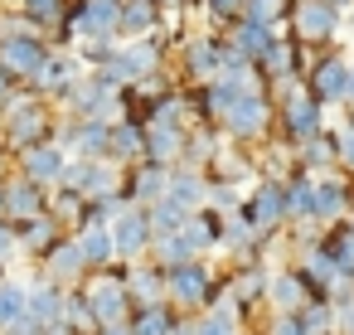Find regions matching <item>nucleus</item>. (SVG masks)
Listing matches in <instances>:
<instances>
[{"instance_id": "nucleus-1", "label": "nucleus", "mask_w": 354, "mask_h": 335, "mask_svg": "<svg viewBox=\"0 0 354 335\" xmlns=\"http://www.w3.org/2000/svg\"><path fill=\"white\" fill-rule=\"evenodd\" d=\"M0 136H6L10 151H25L35 141L54 136V117H49V98H39L35 88H10L0 98Z\"/></svg>"}, {"instance_id": "nucleus-2", "label": "nucleus", "mask_w": 354, "mask_h": 335, "mask_svg": "<svg viewBox=\"0 0 354 335\" xmlns=\"http://www.w3.org/2000/svg\"><path fill=\"white\" fill-rule=\"evenodd\" d=\"M44 54H49L44 30H35L30 20H0V73L10 83H30Z\"/></svg>"}, {"instance_id": "nucleus-3", "label": "nucleus", "mask_w": 354, "mask_h": 335, "mask_svg": "<svg viewBox=\"0 0 354 335\" xmlns=\"http://www.w3.org/2000/svg\"><path fill=\"white\" fill-rule=\"evenodd\" d=\"M15 161H20V175L35 180L39 190L59 185V180H64V165H68V156H64V146H59L54 136H49V141H35V146H25V151H15Z\"/></svg>"}, {"instance_id": "nucleus-4", "label": "nucleus", "mask_w": 354, "mask_h": 335, "mask_svg": "<svg viewBox=\"0 0 354 335\" xmlns=\"http://www.w3.org/2000/svg\"><path fill=\"white\" fill-rule=\"evenodd\" d=\"M78 78H83V73H78V59H73V54H59V49H49V54H44V64L35 69L30 88H35L39 98H64V93H68Z\"/></svg>"}, {"instance_id": "nucleus-5", "label": "nucleus", "mask_w": 354, "mask_h": 335, "mask_svg": "<svg viewBox=\"0 0 354 335\" xmlns=\"http://www.w3.org/2000/svg\"><path fill=\"white\" fill-rule=\"evenodd\" d=\"M0 194H6V219H10V224H25V219H39V214L49 209V199H44V190H39L35 180H25L20 170H15L10 180H0Z\"/></svg>"}, {"instance_id": "nucleus-6", "label": "nucleus", "mask_w": 354, "mask_h": 335, "mask_svg": "<svg viewBox=\"0 0 354 335\" xmlns=\"http://www.w3.org/2000/svg\"><path fill=\"white\" fill-rule=\"evenodd\" d=\"M218 122H223L233 136H257V132H267V122H272V107H267V98H262V93H238Z\"/></svg>"}, {"instance_id": "nucleus-7", "label": "nucleus", "mask_w": 354, "mask_h": 335, "mask_svg": "<svg viewBox=\"0 0 354 335\" xmlns=\"http://www.w3.org/2000/svg\"><path fill=\"white\" fill-rule=\"evenodd\" d=\"M291 20H296L301 39H330L339 30V6H330V0H296Z\"/></svg>"}, {"instance_id": "nucleus-8", "label": "nucleus", "mask_w": 354, "mask_h": 335, "mask_svg": "<svg viewBox=\"0 0 354 335\" xmlns=\"http://www.w3.org/2000/svg\"><path fill=\"white\" fill-rule=\"evenodd\" d=\"M349 88V64L339 54H325L315 69H310V98L315 102H339Z\"/></svg>"}, {"instance_id": "nucleus-9", "label": "nucleus", "mask_w": 354, "mask_h": 335, "mask_svg": "<svg viewBox=\"0 0 354 335\" xmlns=\"http://www.w3.org/2000/svg\"><path fill=\"white\" fill-rule=\"evenodd\" d=\"M281 127H286L296 141L315 136V132H320V102H315V98L291 93V98H286V112H281Z\"/></svg>"}, {"instance_id": "nucleus-10", "label": "nucleus", "mask_w": 354, "mask_h": 335, "mask_svg": "<svg viewBox=\"0 0 354 335\" xmlns=\"http://www.w3.org/2000/svg\"><path fill=\"white\" fill-rule=\"evenodd\" d=\"M272 44V25H262V20H243L238 15V25H233V39H228V49L238 54V59H248V64H257V54Z\"/></svg>"}, {"instance_id": "nucleus-11", "label": "nucleus", "mask_w": 354, "mask_h": 335, "mask_svg": "<svg viewBox=\"0 0 354 335\" xmlns=\"http://www.w3.org/2000/svg\"><path fill=\"white\" fill-rule=\"evenodd\" d=\"M15 6H20V20H30L35 30H59L68 0H15Z\"/></svg>"}, {"instance_id": "nucleus-12", "label": "nucleus", "mask_w": 354, "mask_h": 335, "mask_svg": "<svg viewBox=\"0 0 354 335\" xmlns=\"http://www.w3.org/2000/svg\"><path fill=\"white\" fill-rule=\"evenodd\" d=\"M107 156H117V161L146 156V132H141V122H122V127H112V136H107Z\"/></svg>"}, {"instance_id": "nucleus-13", "label": "nucleus", "mask_w": 354, "mask_h": 335, "mask_svg": "<svg viewBox=\"0 0 354 335\" xmlns=\"http://www.w3.org/2000/svg\"><path fill=\"white\" fill-rule=\"evenodd\" d=\"M146 233H151V219H146V209H131V214H122V219H117L112 248H122V253H136V248L146 243Z\"/></svg>"}, {"instance_id": "nucleus-14", "label": "nucleus", "mask_w": 354, "mask_h": 335, "mask_svg": "<svg viewBox=\"0 0 354 335\" xmlns=\"http://www.w3.org/2000/svg\"><path fill=\"white\" fill-rule=\"evenodd\" d=\"M151 25H156V0H122L117 35H146Z\"/></svg>"}, {"instance_id": "nucleus-15", "label": "nucleus", "mask_w": 354, "mask_h": 335, "mask_svg": "<svg viewBox=\"0 0 354 335\" xmlns=\"http://www.w3.org/2000/svg\"><path fill=\"white\" fill-rule=\"evenodd\" d=\"M218 69H223V44H214V39H199V44H189V73H194L199 83H209Z\"/></svg>"}, {"instance_id": "nucleus-16", "label": "nucleus", "mask_w": 354, "mask_h": 335, "mask_svg": "<svg viewBox=\"0 0 354 335\" xmlns=\"http://www.w3.org/2000/svg\"><path fill=\"white\" fill-rule=\"evenodd\" d=\"M286 10H291V0H243V20H262V25H277V20H286Z\"/></svg>"}, {"instance_id": "nucleus-17", "label": "nucleus", "mask_w": 354, "mask_h": 335, "mask_svg": "<svg viewBox=\"0 0 354 335\" xmlns=\"http://www.w3.org/2000/svg\"><path fill=\"white\" fill-rule=\"evenodd\" d=\"M78 253H83V262H102V257L112 253V233H107L102 224H97V228L88 224V228H83V238H78Z\"/></svg>"}, {"instance_id": "nucleus-18", "label": "nucleus", "mask_w": 354, "mask_h": 335, "mask_svg": "<svg viewBox=\"0 0 354 335\" xmlns=\"http://www.w3.org/2000/svg\"><path fill=\"white\" fill-rule=\"evenodd\" d=\"M25 316V287H15V282H0V325H15Z\"/></svg>"}, {"instance_id": "nucleus-19", "label": "nucleus", "mask_w": 354, "mask_h": 335, "mask_svg": "<svg viewBox=\"0 0 354 335\" xmlns=\"http://www.w3.org/2000/svg\"><path fill=\"white\" fill-rule=\"evenodd\" d=\"M15 248H20L15 224H10V219H0V262H10V257H15Z\"/></svg>"}, {"instance_id": "nucleus-20", "label": "nucleus", "mask_w": 354, "mask_h": 335, "mask_svg": "<svg viewBox=\"0 0 354 335\" xmlns=\"http://www.w3.org/2000/svg\"><path fill=\"white\" fill-rule=\"evenodd\" d=\"M209 10H214V15H223V20H238L243 0H209Z\"/></svg>"}, {"instance_id": "nucleus-21", "label": "nucleus", "mask_w": 354, "mask_h": 335, "mask_svg": "<svg viewBox=\"0 0 354 335\" xmlns=\"http://www.w3.org/2000/svg\"><path fill=\"white\" fill-rule=\"evenodd\" d=\"M136 335H160V316H141V325H136Z\"/></svg>"}, {"instance_id": "nucleus-22", "label": "nucleus", "mask_w": 354, "mask_h": 335, "mask_svg": "<svg viewBox=\"0 0 354 335\" xmlns=\"http://www.w3.org/2000/svg\"><path fill=\"white\" fill-rule=\"evenodd\" d=\"M10 88H15V83H10V78H6V73H0V98H6V93H10Z\"/></svg>"}, {"instance_id": "nucleus-23", "label": "nucleus", "mask_w": 354, "mask_h": 335, "mask_svg": "<svg viewBox=\"0 0 354 335\" xmlns=\"http://www.w3.org/2000/svg\"><path fill=\"white\" fill-rule=\"evenodd\" d=\"M0 219H6V194H0Z\"/></svg>"}, {"instance_id": "nucleus-24", "label": "nucleus", "mask_w": 354, "mask_h": 335, "mask_svg": "<svg viewBox=\"0 0 354 335\" xmlns=\"http://www.w3.org/2000/svg\"><path fill=\"white\" fill-rule=\"evenodd\" d=\"M330 6H349V0H330Z\"/></svg>"}]
</instances>
